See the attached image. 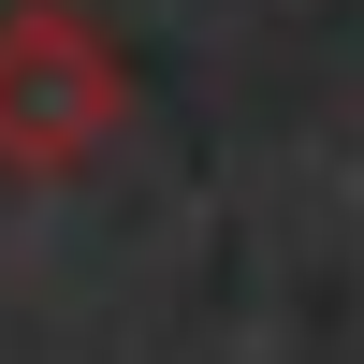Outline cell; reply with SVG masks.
<instances>
[{
    "mask_svg": "<svg viewBox=\"0 0 364 364\" xmlns=\"http://www.w3.org/2000/svg\"><path fill=\"white\" fill-rule=\"evenodd\" d=\"M132 132V44L87 0H0V175L73 190Z\"/></svg>",
    "mask_w": 364,
    "mask_h": 364,
    "instance_id": "cell-1",
    "label": "cell"
}]
</instances>
